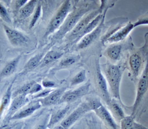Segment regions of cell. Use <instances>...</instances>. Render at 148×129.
Instances as JSON below:
<instances>
[{"instance_id":"2","label":"cell","mask_w":148,"mask_h":129,"mask_svg":"<svg viewBox=\"0 0 148 129\" xmlns=\"http://www.w3.org/2000/svg\"><path fill=\"white\" fill-rule=\"evenodd\" d=\"M101 103L100 100L97 98L89 99L86 102L80 104L67 118L63 119L61 123V126H62L64 129L69 128L85 113L90 110H94L100 105Z\"/></svg>"},{"instance_id":"19","label":"cell","mask_w":148,"mask_h":129,"mask_svg":"<svg viewBox=\"0 0 148 129\" xmlns=\"http://www.w3.org/2000/svg\"><path fill=\"white\" fill-rule=\"evenodd\" d=\"M38 4V0H29L22 8L19 9L20 17L26 19L34 13Z\"/></svg>"},{"instance_id":"17","label":"cell","mask_w":148,"mask_h":129,"mask_svg":"<svg viewBox=\"0 0 148 129\" xmlns=\"http://www.w3.org/2000/svg\"><path fill=\"white\" fill-rule=\"evenodd\" d=\"M65 89H66L65 88H61L60 89L52 91L46 97L43 98V100H40L42 104V106H49L60 103L63 94L65 91Z\"/></svg>"},{"instance_id":"1","label":"cell","mask_w":148,"mask_h":129,"mask_svg":"<svg viewBox=\"0 0 148 129\" xmlns=\"http://www.w3.org/2000/svg\"><path fill=\"white\" fill-rule=\"evenodd\" d=\"M124 69L113 63H107L103 66V74L106 79L113 97L121 102V84Z\"/></svg>"},{"instance_id":"5","label":"cell","mask_w":148,"mask_h":129,"mask_svg":"<svg viewBox=\"0 0 148 129\" xmlns=\"http://www.w3.org/2000/svg\"><path fill=\"white\" fill-rule=\"evenodd\" d=\"M148 90V58L142 71L141 75L139 77L137 85V91L134 103L132 107V115L135 117V114L138 108L145 96Z\"/></svg>"},{"instance_id":"32","label":"cell","mask_w":148,"mask_h":129,"mask_svg":"<svg viewBox=\"0 0 148 129\" xmlns=\"http://www.w3.org/2000/svg\"><path fill=\"white\" fill-rule=\"evenodd\" d=\"M77 61V58L76 56H68L65 58L63 59L60 64V66L61 67H68L70 66L73 65V64H75Z\"/></svg>"},{"instance_id":"31","label":"cell","mask_w":148,"mask_h":129,"mask_svg":"<svg viewBox=\"0 0 148 129\" xmlns=\"http://www.w3.org/2000/svg\"><path fill=\"white\" fill-rule=\"evenodd\" d=\"M133 23L134 28L140 25H148V11L140 16Z\"/></svg>"},{"instance_id":"22","label":"cell","mask_w":148,"mask_h":129,"mask_svg":"<svg viewBox=\"0 0 148 129\" xmlns=\"http://www.w3.org/2000/svg\"><path fill=\"white\" fill-rule=\"evenodd\" d=\"M63 55V53L61 52L56 51H49L46 54V55L43 56V58L40 62V65L43 67L47 64L52 63L60 58H61Z\"/></svg>"},{"instance_id":"14","label":"cell","mask_w":148,"mask_h":129,"mask_svg":"<svg viewBox=\"0 0 148 129\" xmlns=\"http://www.w3.org/2000/svg\"><path fill=\"white\" fill-rule=\"evenodd\" d=\"M28 102V99L25 95H21L17 97H15L10 105L9 109L7 111V114L5 117L6 121H10V119L19 110L24 106Z\"/></svg>"},{"instance_id":"26","label":"cell","mask_w":148,"mask_h":129,"mask_svg":"<svg viewBox=\"0 0 148 129\" xmlns=\"http://www.w3.org/2000/svg\"><path fill=\"white\" fill-rule=\"evenodd\" d=\"M86 78V73L85 70H82L73 78L71 80V85L76 86L83 83Z\"/></svg>"},{"instance_id":"39","label":"cell","mask_w":148,"mask_h":129,"mask_svg":"<svg viewBox=\"0 0 148 129\" xmlns=\"http://www.w3.org/2000/svg\"><path fill=\"white\" fill-rule=\"evenodd\" d=\"M1 2H2L3 3H4L5 5L9 6V5L10 4V3H11L12 0H1Z\"/></svg>"},{"instance_id":"37","label":"cell","mask_w":148,"mask_h":129,"mask_svg":"<svg viewBox=\"0 0 148 129\" xmlns=\"http://www.w3.org/2000/svg\"><path fill=\"white\" fill-rule=\"evenodd\" d=\"M47 123L48 122L47 121V120H45L43 123L40 124L34 129H47Z\"/></svg>"},{"instance_id":"20","label":"cell","mask_w":148,"mask_h":129,"mask_svg":"<svg viewBox=\"0 0 148 129\" xmlns=\"http://www.w3.org/2000/svg\"><path fill=\"white\" fill-rule=\"evenodd\" d=\"M21 58V55L18 56L10 62H8L0 72V79L4 78L12 75L15 71Z\"/></svg>"},{"instance_id":"16","label":"cell","mask_w":148,"mask_h":129,"mask_svg":"<svg viewBox=\"0 0 148 129\" xmlns=\"http://www.w3.org/2000/svg\"><path fill=\"white\" fill-rule=\"evenodd\" d=\"M122 45L120 43H113L109 45L105 51L104 54L109 60L113 64L118 62L121 57Z\"/></svg>"},{"instance_id":"40","label":"cell","mask_w":148,"mask_h":129,"mask_svg":"<svg viewBox=\"0 0 148 129\" xmlns=\"http://www.w3.org/2000/svg\"><path fill=\"white\" fill-rule=\"evenodd\" d=\"M51 129H64V128H63L62 126H61V125H60V126H54V127H52Z\"/></svg>"},{"instance_id":"11","label":"cell","mask_w":148,"mask_h":129,"mask_svg":"<svg viewBox=\"0 0 148 129\" xmlns=\"http://www.w3.org/2000/svg\"><path fill=\"white\" fill-rule=\"evenodd\" d=\"M134 28H135L134 27V23L129 22L127 23L125 25L120 28L117 31L115 32L113 35L106 40L104 43L110 45L121 43L129 36Z\"/></svg>"},{"instance_id":"7","label":"cell","mask_w":148,"mask_h":129,"mask_svg":"<svg viewBox=\"0 0 148 129\" xmlns=\"http://www.w3.org/2000/svg\"><path fill=\"white\" fill-rule=\"evenodd\" d=\"M101 13L99 10H96L92 11L89 13H86L84 16H83L77 23V25L75 27L70 33L67 34V39L70 41L74 40H77L78 37L85 27L88 25L89 22L93 20L98 14Z\"/></svg>"},{"instance_id":"36","label":"cell","mask_w":148,"mask_h":129,"mask_svg":"<svg viewBox=\"0 0 148 129\" xmlns=\"http://www.w3.org/2000/svg\"><path fill=\"white\" fill-rule=\"evenodd\" d=\"M42 85L43 87L46 88H51L55 86V84L54 82L51 80H43L42 82Z\"/></svg>"},{"instance_id":"12","label":"cell","mask_w":148,"mask_h":129,"mask_svg":"<svg viewBox=\"0 0 148 129\" xmlns=\"http://www.w3.org/2000/svg\"><path fill=\"white\" fill-rule=\"evenodd\" d=\"M90 84L89 82L78 87L75 90L65 91L63 94L60 103H72L76 101L82 96L86 95L89 90Z\"/></svg>"},{"instance_id":"42","label":"cell","mask_w":148,"mask_h":129,"mask_svg":"<svg viewBox=\"0 0 148 129\" xmlns=\"http://www.w3.org/2000/svg\"><path fill=\"white\" fill-rule=\"evenodd\" d=\"M79 1H80V0H74V2H75V4H77Z\"/></svg>"},{"instance_id":"10","label":"cell","mask_w":148,"mask_h":129,"mask_svg":"<svg viewBox=\"0 0 148 129\" xmlns=\"http://www.w3.org/2000/svg\"><path fill=\"white\" fill-rule=\"evenodd\" d=\"M104 18L103 19L100 23L95 29L80 39L77 45V47L78 49H84L89 47V46H91L98 38V37L100 36L104 27Z\"/></svg>"},{"instance_id":"8","label":"cell","mask_w":148,"mask_h":129,"mask_svg":"<svg viewBox=\"0 0 148 129\" xmlns=\"http://www.w3.org/2000/svg\"><path fill=\"white\" fill-rule=\"evenodd\" d=\"M3 28L9 42L13 46H22L28 43L29 38L22 32L3 24Z\"/></svg>"},{"instance_id":"41","label":"cell","mask_w":148,"mask_h":129,"mask_svg":"<svg viewBox=\"0 0 148 129\" xmlns=\"http://www.w3.org/2000/svg\"><path fill=\"white\" fill-rule=\"evenodd\" d=\"M21 127H22V126H15L13 128H12V129H21Z\"/></svg>"},{"instance_id":"35","label":"cell","mask_w":148,"mask_h":129,"mask_svg":"<svg viewBox=\"0 0 148 129\" xmlns=\"http://www.w3.org/2000/svg\"><path fill=\"white\" fill-rule=\"evenodd\" d=\"M28 1L29 0H16L15 4L16 9L19 10L21 8H22Z\"/></svg>"},{"instance_id":"15","label":"cell","mask_w":148,"mask_h":129,"mask_svg":"<svg viewBox=\"0 0 148 129\" xmlns=\"http://www.w3.org/2000/svg\"><path fill=\"white\" fill-rule=\"evenodd\" d=\"M42 106L41 101H36L30 103L29 105L27 108H24L21 110H19L16 112L14 115L10 119L11 120H18L23 118H25L30 115H31L34 112L40 109Z\"/></svg>"},{"instance_id":"18","label":"cell","mask_w":148,"mask_h":129,"mask_svg":"<svg viewBox=\"0 0 148 129\" xmlns=\"http://www.w3.org/2000/svg\"><path fill=\"white\" fill-rule=\"evenodd\" d=\"M70 109V106L67 105L64 108L58 110L56 112L52 113L47 123V128H52L55 125H56L58 123H59L60 121H61L65 117Z\"/></svg>"},{"instance_id":"30","label":"cell","mask_w":148,"mask_h":129,"mask_svg":"<svg viewBox=\"0 0 148 129\" xmlns=\"http://www.w3.org/2000/svg\"><path fill=\"white\" fill-rule=\"evenodd\" d=\"M0 17L5 22L12 23L10 17L8 13L6 8L1 3H0Z\"/></svg>"},{"instance_id":"33","label":"cell","mask_w":148,"mask_h":129,"mask_svg":"<svg viewBox=\"0 0 148 129\" xmlns=\"http://www.w3.org/2000/svg\"><path fill=\"white\" fill-rule=\"evenodd\" d=\"M41 91H42V86L40 84L36 82L33 85V86H32L31 89L30 90L28 94H34L36 93H38L40 92Z\"/></svg>"},{"instance_id":"44","label":"cell","mask_w":148,"mask_h":129,"mask_svg":"<svg viewBox=\"0 0 148 129\" xmlns=\"http://www.w3.org/2000/svg\"><path fill=\"white\" fill-rule=\"evenodd\" d=\"M89 129H93V128H92V127H90Z\"/></svg>"},{"instance_id":"3","label":"cell","mask_w":148,"mask_h":129,"mask_svg":"<svg viewBox=\"0 0 148 129\" xmlns=\"http://www.w3.org/2000/svg\"><path fill=\"white\" fill-rule=\"evenodd\" d=\"M89 11V9L87 7L80 8L71 12L65 21L62 23L61 27L55 32L54 38L56 39H60L67 35L70 32L75 28L79 21L83 18V16Z\"/></svg>"},{"instance_id":"38","label":"cell","mask_w":148,"mask_h":129,"mask_svg":"<svg viewBox=\"0 0 148 129\" xmlns=\"http://www.w3.org/2000/svg\"><path fill=\"white\" fill-rule=\"evenodd\" d=\"M16 124H4L0 127V129H12L13 128Z\"/></svg>"},{"instance_id":"25","label":"cell","mask_w":148,"mask_h":129,"mask_svg":"<svg viewBox=\"0 0 148 129\" xmlns=\"http://www.w3.org/2000/svg\"><path fill=\"white\" fill-rule=\"evenodd\" d=\"M108 106L114 117L120 121L121 120H122L125 117V113L121 106L118 104V103L114 101L113 99L112 100L111 102L108 104Z\"/></svg>"},{"instance_id":"24","label":"cell","mask_w":148,"mask_h":129,"mask_svg":"<svg viewBox=\"0 0 148 129\" xmlns=\"http://www.w3.org/2000/svg\"><path fill=\"white\" fill-rule=\"evenodd\" d=\"M43 54H38L32 57L27 62L25 66L24 67V70L26 71H29L33 70L36 67H37L42 61L43 58Z\"/></svg>"},{"instance_id":"6","label":"cell","mask_w":148,"mask_h":129,"mask_svg":"<svg viewBox=\"0 0 148 129\" xmlns=\"http://www.w3.org/2000/svg\"><path fill=\"white\" fill-rule=\"evenodd\" d=\"M143 57L141 51H134L130 55L128 65L131 76L133 80L136 79L141 75L143 67Z\"/></svg>"},{"instance_id":"29","label":"cell","mask_w":148,"mask_h":129,"mask_svg":"<svg viewBox=\"0 0 148 129\" xmlns=\"http://www.w3.org/2000/svg\"><path fill=\"white\" fill-rule=\"evenodd\" d=\"M35 83H36V82H34V81H31L29 83L25 84L22 86H21L19 89H18L17 91H16L14 92V93L13 94V95L14 97H17V96L21 95H27V94H28L30 90L31 89L32 86H33V85Z\"/></svg>"},{"instance_id":"13","label":"cell","mask_w":148,"mask_h":129,"mask_svg":"<svg viewBox=\"0 0 148 129\" xmlns=\"http://www.w3.org/2000/svg\"><path fill=\"white\" fill-rule=\"evenodd\" d=\"M94 111L108 129H118L119 126L115 121L114 117L108 108L104 106L103 104L96 108Z\"/></svg>"},{"instance_id":"27","label":"cell","mask_w":148,"mask_h":129,"mask_svg":"<svg viewBox=\"0 0 148 129\" xmlns=\"http://www.w3.org/2000/svg\"><path fill=\"white\" fill-rule=\"evenodd\" d=\"M42 5L40 3L38 4L36 9L33 13V16H32V18L30 21L29 27L30 29L33 28L35 25L38 19H40L41 14H42Z\"/></svg>"},{"instance_id":"34","label":"cell","mask_w":148,"mask_h":129,"mask_svg":"<svg viewBox=\"0 0 148 129\" xmlns=\"http://www.w3.org/2000/svg\"><path fill=\"white\" fill-rule=\"evenodd\" d=\"M52 91V90H45L43 91H41L38 94H37L36 95L34 96V99H38V98H45L46 96H47L49 94H50Z\"/></svg>"},{"instance_id":"4","label":"cell","mask_w":148,"mask_h":129,"mask_svg":"<svg viewBox=\"0 0 148 129\" xmlns=\"http://www.w3.org/2000/svg\"><path fill=\"white\" fill-rule=\"evenodd\" d=\"M71 9V3L70 0H65L57 10L47 26L45 37L55 33L61 27L62 23L67 18Z\"/></svg>"},{"instance_id":"9","label":"cell","mask_w":148,"mask_h":129,"mask_svg":"<svg viewBox=\"0 0 148 129\" xmlns=\"http://www.w3.org/2000/svg\"><path fill=\"white\" fill-rule=\"evenodd\" d=\"M96 79L98 89H99L104 101L108 105L112 99L109 91L108 82H107L106 79L103 73V70L100 67L99 62H97L96 64Z\"/></svg>"},{"instance_id":"23","label":"cell","mask_w":148,"mask_h":129,"mask_svg":"<svg viewBox=\"0 0 148 129\" xmlns=\"http://www.w3.org/2000/svg\"><path fill=\"white\" fill-rule=\"evenodd\" d=\"M13 83H12L9 88H7V91L3 96V97L0 102V118H1L6 108L9 106L10 103L11 97H12V88Z\"/></svg>"},{"instance_id":"28","label":"cell","mask_w":148,"mask_h":129,"mask_svg":"<svg viewBox=\"0 0 148 129\" xmlns=\"http://www.w3.org/2000/svg\"><path fill=\"white\" fill-rule=\"evenodd\" d=\"M117 1L118 0H100V6L98 10L101 13L106 14L108 9L113 7Z\"/></svg>"},{"instance_id":"21","label":"cell","mask_w":148,"mask_h":129,"mask_svg":"<svg viewBox=\"0 0 148 129\" xmlns=\"http://www.w3.org/2000/svg\"><path fill=\"white\" fill-rule=\"evenodd\" d=\"M134 118L132 115L125 116L121 120V129H148L136 122Z\"/></svg>"},{"instance_id":"43","label":"cell","mask_w":148,"mask_h":129,"mask_svg":"<svg viewBox=\"0 0 148 129\" xmlns=\"http://www.w3.org/2000/svg\"><path fill=\"white\" fill-rule=\"evenodd\" d=\"M145 37H146V38L148 39V33L146 34V35H145Z\"/></svg>"}]
</instances>
